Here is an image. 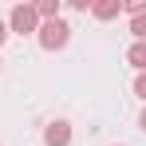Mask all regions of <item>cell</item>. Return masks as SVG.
<instances>
[{
  "mask_svg": "<svg viewBox=\"0 0 146 146\" xmlns=\"http://www.w3.org/2000/svg\"><path fill=\"white\" fill-rule=\"evenodd\" d=\"M8 28H12V32H20V36H28V32H40L36 4H16V8H12V16H8Z\"/></svg>",
  "mask_w": 146,
  "mask_h": 146,
  "instance_id": "obj_2",
  "label": "cell"
},
{
  "mask_svg": "<svg viewBox=\"0 0 146 146\" xmlns=\"http://www.w3.org/2000/svg\"><path fill=\"white\" fill-rule=\"evenodd\" d=\"M40 48H48V51H59V48H67V40H71V28L63 24V20H48V24H40Z\"/></svg>",
  "mask_w": 146,
  "mask_h": 146,
  "instance_id": "obj_1",
  "label": "cell"
},
{
  "mask_svg": "<svg viewBox=\"0 0 146 146\" xmlns=\"http://www.w3.org/2000/svg\"><path fill=\"white\" fill-rule=\"evenodd\" d=\"M126 63H134L138 71H146V44H134V48L126 51Z\"/></svg>",
  "mask_w": 146,
  "mask_h": 146,
  "instance_id": "obj_6",
  "label": "cell"
},
{
  "mask_svg": "<svg viewBox=\"0 0 146 146\" xmlns=\"http://www.w3.org/2000/svg\"><path fill=\"white\" fill-rule=\"evenodd\" d=\"M71 142V126L67 122H48L44 126V146H67Z\"/></svg>",
  "mask_w": 146,
  "mask_h": 146,
  "instance_id": "obj_3",
  "label": "cell"
},
{
  "mask_svg": "<svg viewBox=\"0 0 146 146\" xmlns=\"http://www.w3.org/2000/svg\"><path fill=\"white\" fill-rule=\"evenodd\" d=\"M138 126H142V130H146V111H142V119H138Z\"/></svg>",
  "mask_w": 146,
  "mask_h": 146,
  "instance_id": "obj_10",
  "label": "cell"
},
{
  "mask_svg": "<svg viewBox=\"0 0 146 146\" xmlns=\"http://www.w3.org/2000/svg\"><path fill=\"white\" fill-rule=\"evenodd\" d=\"M130 32L138 36V44H146V12H142V16H134V20H130Z\"/></svg>",
  "mask_w": 146,
  "mask_h": 146,
  "instance_id": "obj_7",
  "label": "cell"
},
{
  "mask_svg": "<svg viewBox=\"0 0 146 146\" xmlns=\"http://www.w3.org/2000/svg\"><path fill=\"white\" fill-rule=\"evenodd\" d=\"M134 95H138V99H146V71L134 79Z\"/></svg>",
  "mask_w": 146,
  "mask_h": 146,
  "instance_id": "obj_8",
  "label": "cell"
},
{
  "mask_svg": "<svg viewBox=\"0 0 146 146\" xmlns=\"http://www.w3.org/2000/svg\"><path fill=\"white\" fill-rule=\"evenodd\" d=\"M36 16L48 24V20H59V0H40L36 4Z\"/></svg>",
  "mask_w": 146,
  "mask_h": 146,
  "instance_id": "obj_5",
  "label": "cell"
},
{
  "mask_svg": "<svg viewBox=\"0 0 146 146\" xmlns=\"http://www.w3.org/2000/svg\"><path fill=\"white\" fill-rule=\"evenodd\" d=\"M4 40H8V24L0 20V44H4Z\"/></svg>",
  "mask_w": 146,
  "mask_h": 146,
  "instance_id": "obj_9",
  "label": "cell"
},
{
  "mask_svg": "<svg viewBox=\"0 0 146 146\" xmlns=\"http://www.w3.org/2000/svg\"><path fill=\"white\" fill-rule=\"evenodd\" d=\"M91 12H95L99 20H115V16L122 12V4L119 0H99V4H91Z\"/></svg>",
  "mask_w": 146,
  "mask_h": 146,
  "instance_id": "obj_4",
  "label": "cell"
}]
</instances>
